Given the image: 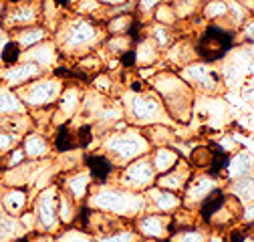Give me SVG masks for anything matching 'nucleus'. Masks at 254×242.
I'll list each match as a JSON object with an SVG mask.
<instances>
[{
    "label": "nucleus",
    "mask_w": 254,
    "mask_h": 242,
    "mask_svg": "<svg viewBox=\"0 0 254 242\" xmlns=\"http://www.w3.org/2000/svg\"><path fill=\"white\" fill-rule=\"evenodd\" d=\"M91 85H93L95 91H99V93H105V95L113 91V79H111L109 73H97V75L93 77Z\"/></svg>",
    "instance_id": "obj_46"
},
{
    "label": "nucleus",
    "mask_w": 254,
    "mask_h": 242,
    "mask_svg": "<svg viewBox=\"0 0 254 242\" xmlns=\"http://www.w3.org/2000/svg\"><path fill=\"white\" fill-rule=\"evenodd\" d=\"M236 41L242 47H252L254 45V14H250L236 30Z\"/></svg>",
    "instance_id": "obj_45"
},
{
    "label": "nucleus",
    "mask_w": 254,
    "mask_h": 242,
    "mask_svg": "<svg viewBox=\"0 0 254 242\" xmlns=\"http://www.w3.org/2000/svg\"><path fill=\"white\" fill-rule=\"evenodd\" d=\"M252 14H254V8H252Z\"/></svg>",
    "instance_id": "obj_59"
},
{
    "label": "nucleus",
    "mask_w": 254,
    "mask_h": 242,
    "mask_svg": "<svg viewBox=\"0 0 254 242\" xmlns=\"http://www.w3.org/2000/svg\"><path fill=\"white\" fill-rule=\"evenodd\" d=\"M10 113H26V107L22 105L14 91L0 89V115H10Z\"/></svg>",
    "instance_id": "obj_38"
},
{
    "label": "nucleus",
    "mask_w": 254,
    "mask_h": 242,
    "mask_svg": "<svg viewBox=\"0 0 254 242\" xmlns=\"http://www.w3.org/2000/svg\"><path fill=\"white\" fill-rule=\"evenodd\" d=\"M97 2H99L101 6H117V4L127 2V0H97Z\"/></svg>",
    "instance_id": "obj_51"
},
{
    "label": "nucleus",
    "mask_w": 254,
    "mask_h": 242,
    "mask_svg": "<svg viewBox=\"0 0 254 242\" xmlns=\"http://www.w3.org/2000/svg\"><path fill=\"white\" fill-rule=\"evenodd\" d=\"M252 172H254V162H252L248 151L244 147H240L238 151H234V154L228 158V164H226L224 172H222V178H224V182L228 184L232 180L250 176Z\"/></svg>",
    "instance_id": "obj_23"
},
{
    "label": "nucleus",
    "mask_w": 254,
    "mask_h": 242,
    "mask_svg": "<svg viewBox=\"0 0 254 242\" xmlns=\"http://www.w3.org/2000/svg\"><path fill=\"white\" fill-rule=\"evenodd\" d=\"M155 178H157V174H155L149 154H147V156H141L129 164H125L123 168H119L113 178V184L121 186L125 190H131V192H145L147 188H151L155 184Z\"/></svg>",
    "instance_id": "obj_8"
},
{
    "label": "nucleus",
    "mask_w": 254,
    "mask_h": 242,
    "mask_svg": "<svg viewBox=\"0 0 254 242\" xmlns=\"http://www.w3.org/2000/svg\"><path fill=\"white\" fill-rule=\"evenodd\" d=\"M170 4L174 6V10H176L180 20H188V18L198 16L200 8H202L200 0H170Z\"/></svg>",
    "instance_id": "obj_39"
},
{
    "label": "nucleus",
    "mask_w": 254,
    "mask_h": 242,
    "mask_svg": "<svg viewBox=\"0 0 254 242\" xmlns=\"http://www.w3.org/2000/svg\"><path fill=\"white\" fill-rule=\"evenodd\" d=\"M18 242H30V240H24V238H20V240H18Z\"/></svg>",
    "instance_id": "obj_56"
},
{
    "label": "nucleus",
    "mask_w": 254,
    "mask_h": 242,
    "mask_svg": "<svg viewBox=\"0 0 254 242\" xmlns=\"http://www.w3.org/2000/svg\"><path fill=\"white\" fill-rule=\"evenodd\" d=\"M77 69L83 75H97L103 69V59L95 53H87L83 57H77Z\"/></svg>",
    "instance_id": "obj_41"
},
{
    "label": "nucleus",
    "mask_w": 254,
    "mask_h": 242,
    "mask_svg": "<svg viewBox=\"0 0 254 242\" xmlns=\"http://www.w3.org/2000/svg\"><path fill=\"white\" fill-rule=\"evenodd\" d=\"M63 89H65V83H63L61 77H39L30 83L20 85L14 93L18 95L24 107L43 109V107H51L57 103Z\"/></svg>",
    "instance_id": "obj_6"
},
{
    "label": "nucleus",
    "mask_w": 254,
    "mask_h": 242,
    "mask_svg": "<svg viewBox=\"0 0 254 242\" xmlns=\"http://www.w3.org/2000/svg\"><path fill=\"white\" fill-rule=\"evenodd\" d=\"M2 12H4V6H2V2H0V20H2Z\"/></svg>",
    "instance_id": "obj_53"
},
{
    "label": "nucleus",
    "mask_w": 254,
    "mask_h": 242,
    "mask_svg": "<svg viewBox=\"0 0 254 242\" xmlns=\"http://www.w3.org/2000/svg\"><path fill=\"white\" fill-rule=\"evenodd\" d=\"M43 18V6L41 2H16L12 4V8L2 12V24L6 30H16L28 24H39V20Z\"/></svg>",
    "instance_id": "obj_12"
},
{
    "label": "nucleus",
    "mask_w": 254,
    "mask_h": 242,
    "mask_svg": "<svg viewBox=\"0 0 254 242\" xmlns=\"http://www.w3.org/2000/svg\"><path fill=\"white\" fill-rule=\"evenodd\" d=\"M228 194H232L236 200H240V204L254 200V176L250 174V176L228 182Z\"/></svg>",
    "instance_id": "obj_34"
},
{
    "label": "nucleus",
    "mask_w": 254,
    "mask_h": 242,
    "mask_svg": "<svg viewBox=\"0 0 254 242\" xmlns=\"http://www.w3.org/2000/svg\"><path fill=\"white\" fill-rule=\"evenodd\" d=\"M101 151L113 160L117 168H123L125 164H129L141 156H147L151 151V145L139 127L129 125L119 131L105 133L101 141Z\"/></svg>",
    "instance_id": "obj_5"
},
{
    "label": "nucleus",
    "mask_w": 254,
    "mask_h": 242,
    "mask_svg": "<svg viewBox=\"0 0 254 242\" xmlns=\"http://www.w3.org/2000/svg\"><path fill=\"white\" fill-rule=\"evenodd\" d=\"M162 60L166 65L174 67V69H184L186 65L194 63V60H198V53H196V43L188 41V39H176V43L164 51V57Z\"/></svg>",
    "instance_id": "obj_18"
},
{
    "label": "nucleus",
    "mask_w": 254,
    "mask_h": 242,
    "mask_svg": "<svg viewBox=\"0 0 254 242\" xmlns=\"http://www.w3.org/2000/svg\"><path fill=\"white\" fill-rule=\"evenodd\" d=\"M200 16L206 22H220L228 18V4L226 0H208L200 8Z\"/></svg>",
    "instance_id": "obj_36"
},
{
    "label": "nucleus",
    "mask_w": 254,
    "mask_h": 242,
    "mask_svg": "<svg viewBox=\"0 0 254 242\" xmlns=\"http://www.w3.org/2000/svg\"><path fill=\"white\" fill-rule=\"evenodd\" d=\"M55 147L61 151V154H65V151H73V149H79L77 133H75L67 123L59 125V129H57V139H55Z\"/></svg>",
    "instance_id": "obj_37"
},
{
    "label": "nucleus",
    "mask_w": 254,
    "mask_h": 242,
    "mask_svg": "<svg viewBox=\"0 0 254 242\" xmlns=\"http://www.w3.org/2000/svg\"><path fill=\"white\" fill-rule=\"evenodd\" d=\"M83 168H87V172L91 174L95 184H109L113 182L115 174H117V166L113 164V160L103 154V151H95L83 158Z\"/></svg>",
    "instance_id": "obj_16"
},
{
    "label": "nucleus",
    "mask_w": 254,
    "mask_h": 242,
    "mask_svg": "<svg viewBox=\"0 0 254 242\" xmlns=\"http://www.w3.org/2000/svg\"><path fill=\"white\" fill-rule=\"evenodd\" d=\"M20 55H22L20 47L14 41H6L2 51H0V63H2L4 67L16 65V63H20Z\"/></svg>",
    "instance_id": "obj_44"
},
{
    "label": "nucleus",
    "mask_w": 254,
    "mask_h": 242,
    "mask_svg": "<svg viewBox=\"0 0 254 242\" xmlns=\"http://www.w3.org/2000/svg\"><path fill=\"white\" fill-rule=\"evenodd\" d=\"M145 196V212H160V214H174L182 208V196L164 188L151 186L143 192Z\"/></svg>",
    "instance_id": "obj_15"
},
{
    "label": "nucleus",
    "mask_w": 254,
    "mask_h": 242,
    "mask_svg": "<svg viewBox=\"0 0 254 242\" xmlns=\"http://www.w3.org/2000/svg\"><path fill=\"white\" fill-rule=\"evenodd\" d=\"M145 35L151 37L153 43L160 47L162 51H168V49L176 43V39L180 37V35H178V30H176V26L157 24V22H153V20H151V24L145 28Z\"/></svg>",
    "instance_id": "obj_31"
},
{
    "label": "nucleus",
    "mask_w": 254,
    "mask_h": 242,
    "mask_svg": "<svg viewBox=\"0 0 254 242\" xmlns=\"http://www.w3.org/2000/svg\"><path fill=\"white\" fill-rule=\"evenodd\" d=\"M151 91H155L174 123H188L194 115L196 93L176 71H157L149 79Z\"/></svg>",
    "instance_id": "obj_2"
},
{
    "label": "nucleus",
    "mask_w": 254,
    "mask_h": 242,
    "mask_svg": "<svg viewBox=\"0 0 254 242\" xmlns=\"http://www.w3.org/2000/svg\"><path fill=\"white\" fill-rule=\"evenodd\" d=\"M12 33H14V43L20 47V51H26L49 39V30L43 24H28V26L12 30Z\"/></svg>",
    "instance_id": "obj_26"
},
{
    "label": "nucleus",
    "mask_w": 254,
    "mask_h": 242,
    "mask_svg": "<svg viewBox=\"0 0 254 242\" xmlns=\"http://www.w3.org/2000/svg\"><path fill=\"white\" fill-rule=\"evenodd\" d=\"M57 57H59V49L55 45V41H43L35 47H30L26 51H22L20 60H30V63H37L41 69H49L57 63Z\"/></svg>",
    "instance_id": "obj_21"
},
{
    "label": "nucleus",
    "mask_w": 254,
    "mask_h": 242,
    "mask_svg": "<svg viewBox=\"0 0 254 242\" xmlns=\"http://www.w3.org/2000/svg\"><path fill=\"white\" fill-rule=\"evenodd\" d=\"M180 77L192 87L196 95H220L226 89L220 69L200 59L180 69Z\"/></svg>",
    "instance_id": "obj_7"
},
{
    "label": "nucleus",
    "mask_w": 254,
    "mask_h": 242,
    "mask_svg": "<svg viewBox=\"0 0 254 242\" xmlns=\"http://www.w3.org/2000/svg\"><path fill=\"white\" fill-rule=\"evenodd\" d=\"M119 101L123 105L125 121L133 127L143 129V127L155 125V123H164V125L174 123V121L170 119V115H168V111H166V107H164V101L151 89L125 91Z\"/></svg>",
    "instance_id": "obj_4"
},
{
    "label": "nucleus",
    "mask_w": 254,
    "mask_h": 242,
    "mask_svg": "<svg viewBox=\"0 0 254 242\" xmlns=\"http://www.w3.org/2000/svg\"><path fill=\"white\" fill-rule=\"evenodd\" d=\"M224 184H226V182H224V178H222V176H216L212 172H194L192 178H190V182L186 184L184 192L180 194L182 196V206L198 212L200 204L210 194L220 190Z\"/></svg>",
    "instance_id": "obj_9"
},
{
    "label": "nucleus",
    "mask_w": 254,
    "mask_h": 242,
    "mask_svg": "<svg viewBox=\"0 0 254 242\" xmlns=\"http://www.w3.org/2000/svg\"><path fill=\"white\" fill-rule=\"evenodd\" d=\"M133 57H135V67H151V65L162 63L164 51L153 43L151 37L143 33L133 45Z\"/></svg>",
    "instance_id": "obj_22"
},
{
    "label": "nucleus",
    "mask_w": 254,
    "mask_h": 242,
    "mask_svg": "<svg viewBox=\"0 0 254 242\" xmlns=\"http://www.w3.org/2000/svg\"><path fill=\"white\" fill-rule=\"evenodd\" d=\"M143 135L147 137L149 145L151 147H162V145H174V141L178 139L174 129L170 125H164V123H155V125H147L141 129Z\"/></svg>",
    "instance_id": "obj_32"
},
{
    "label": "nucleus",
    "mask_w": 254,
    "mask_h": 242,
    "mask_svg": "<svg viewBox=\"0 0 254 242\" xmlns=\"http://www.w3.org/2000/svg\"><path fill=\"white\" fill-rule=\"evenodd\" d=\"M240 242H254V232H252V228H248L246 230V234L242 236V240Z\"/></svg>",
    "instance_id": "obj_52"
},
{
    "label": "nucleus",
    "mask_w": 254,
    "mask_h": 242,
    "mask_svg": "<svg viewBox=\"0 0 254 242\" xmlns=\"http://www.w3.org/2000/svg\"><path fill=\"white\" fill-rule=\"evenodd\" d=\"M8 2H10V4H16V2H22V0H8Z\"/></svg>",
    "instance_id": "obj_55"
},
{
    "label": "nucleus",
    "mask_w": 254,
    "mask_h": 242,
    "mask_svg": "<svg viewBox=\"0 0 254 242\" xmlns=\"http://www.w3.org/2000/svg\"><path fill=\"white\" fill-rule=\"evenodd\" d=\"M252 232H254V226H252Z\"/></svg>",
    "instance_id": "obj_60"
},
{
    "label": "nucleus",
    "mask_w": 254,
    "mask_h": 242,
    "mask_svg": "<svg viewBox=\"0 0 254 242\" xmlns=\"http://www.w3.org/2000/svg\"><path fill=\"white\" fill-rule=\"evenodd\" d=\"M107 33L103 22L95 20L91 16H67L63 18L57 26L55 45L59 49V55L69 57H83L87 53H93L101 47Z\"/></svg>",
    "instance_id": "obj_1"
},
{
    "label": "nucleus",
    "mask_w": 254,
    "mask_h": 242,
    "mask_svg": "<svg viewBox=\"0 0 254 242\" xmlns=\"http://www.w3.org/2000/svg\"><path fill=\"white\" fill-rule=\"evenodd\" d=\"M240 226H244V228H252L254 226V200L242 204V210H240Z\"/></svg>",
    "instance_id": "obj_47"
},
{
    "label": "nucleus",
    "mask_w": 254,
    "mask_h": 242,
    "mask_svg": "<svg viewBox=\"0 0 254 242\" xmlns=\"http://www.w3.org/2000/svg\"><path fill=\"white\" fill-rule=\"evenodd\" d=\"M216 145H218L220 149H224L228 156H232L234 151H238V149L242 147L238 141H234V137H232V135H222L220 139H216Z\"/></svg>",
    "instance_id": "obj_49"
},
{
    "label": "nucleus",
    "mask_w": 254,
    "mask_h": 242,
    "mask_svg": "<svg viewBox=\"0 0 254 242\" xmlns=\"http://www.w3.org/2000/svg\"><path fill=\"white\" fill-rule=\"evenodd\" d=\"M141 236L135 232V228L131 224H127L107 236H99V238H95V242H139Z\"/></svg>",
    "instance_id": "obj_40"
},
{
    "label": "nucleus",
    "mask_w": 254,
    "mask_h": 242,
    "mask_svg": "<svg viewBox=\"0 0 254 242\" xmlns=\"http://www.w3.org/2000/svg\"><path fill=\"white\" fill-rule=\"evenodd\" d=\"M139 242H157V240H147V238H141Z\"/></svg>",
    "instance_id": "obj_54"
},
{
    "label": "nucleus",
    "mask_w": 254,
    "mask_h": 242,
    "mask_svg": "<svg viewBox=\"0 0 254 242\" xmlns=\"http://www.w3.org/2000/svg\"><path fill=\"white\" fill-rule=\"evenodd\" d=\"M131 226L141 238L164 242L172 234V214H160V212H143L131 220Z\"/></svg>",
    "instance_id": "obj_11"
},
{
    "label": "nucleus",
    "mask_w": 254,
    "mask_h": 242,
    "mask_svg": "<svg viewBox=\"0 0 254 242\" xmlns=\"http://www.w3.org/2000/svg\"><path fill=\"white\" fill-rule=\"evenodd\" d=\"M240 210H242V204L240 200H236L232 194L226 192L224 196V202L220 204V208L214 212V214L208 218L206 226L210 230H218V232H226L230 230L232 226L240 224Z\"/></svg>",
    "instance_id": "obj_13"
},
{
    "label": "nucleus",
    "mask_w": 254,
    "mask_h": 242,
    "mask_svg": "<svg viewBox=\"0 0 254 242\" xmlns=\"http://www.w3.org/2000/svg\"><path fill=\"white\" fill-rule=\"evenodd\" d=\"M83 95H85V93L81 91V87H77V85H71V87L63 89L61 97L57 99V107H55V111H53V117H55V115L61 117V119H59V125H63L67 119H71V117H75V115L79 113L81 103H83Z\"/></svg>",
    "instance_id": "obj_20"
},
{
    "label": "nucleus",
    "mask_w": 254,
    "mask_h": 242,
    "mask_svg": "<svg viewBox=\"0 0 254 242\" xmlns=\"http://www.w3.org/2000/svg\"><path fill=\"white\" fill-rule=\"evenodd\" d=\"M28 206V192L24 188H10L2 194V208L8 216H20Z\"/></svg>",
    "instance_id": "obj_29"
},
{
    "label": "nucleus",
    "mask_w": 254,
    "mask_h": 242,
    "mask_svg": "<svg viewBox=\"0 0 254 242\" xmlns=\"http://www.w3.org/2000/svg\"><path fill=\"white\" fill-rule=\"evenodd\" d=\"M103 26L107 35H131L133 28L139 26V18L135 16V12H123L107 18Z\"/></svg>",
    "instance_id": "obj_27"
},
{
    "label": "nucleus",
    "mask_w": 254,
    "mask_h": 242,
    "mask_svg": "<svg viewBox=\"0 0 254 242\" xmlns=\"http://www.w3.org/2000/svg\"><path fill=\"white\" fill-rule=\"evenodd\" d=\"M18 141H20V139H18V135L0 129V154H6V151L14 149V147L18 145Z\"/></svg>",
    "instance_id": "obj_48"
},
{
    "label": "nucleus",
    "mask_w": 254,
    "mask_h": 242,
    "mask_svg": "<svg viewBox=\"0 0 254 242\" xmlns=\"http://www.w3.org/2000/svg\"><path fill=\"white\" fill-rule=\"evenodd\" d=\"M69 2H71V4H75V2H77V0H69Z\"/></svg>",
    "instance_id": "obj_57"
},
{
    "label": "nucleus",
    "mask_w": 254,
    "mask_h": 242,
    "mask_svg": "<svg viewBox=\"0 0 254 242\" xmlns=\"http://www.w3.org/2000/svg\"><path fill=\"white\" fill-rule=\"evenodd\" d=\"M93 184H95V182H93L91 174L87 172V168H79V170L63 174L61 176V182H59V188L65 190L73 200L83 202V200H87Z\"/></svg>",
    "instance_id": "obj_14"
},
{
    "label": "nucleus",
    "mask_w": 254,
    "mask_h": 242,
    "mask_svg": "<svg viewBox=\"0 0 254 242\" xmlns=\"http://www.w3.org/2000/svg\"><path fill=\"white\" fill-rule=\"evenodd\" d=\"M212 158H214V147L206 145V143H200V145H194L192 149H190L188 164L192 166V170L208 172L210 166H212Z\"/></svg>",
    "instance_id": "obj_33"
},
{
    "label": "nucleus",
    "mask_w": 254,
    "mask_h": 242,
    "mask_svg": "<svg viewBox=\"0 0 254 242\" xmlns=\"http://www.w3.org/2000/svg\"><path fill=\"white\" fill-rule=\"evenodd\" d=\"M151 20L157 22V24H166V26H176L180 22L174 6L170 2H162V4H157L153 14H151Z\"/></svg>",
    "instance_id": "obj_42"
},
{
    "label": "nucleus",
    "mask_w": 254,
    "mask_h": 242,
    "mask_svg": "<svg viewBox=\"0 0 254 242\" xmlns=\"http://www.w3.org/2000/svg\"><path fill=\"white\" fill-rule=\"evenodd\" d=\"M89 208L103 210L125 220H133L145 212V196L143 192H131L115 184H97L93 186L87 200Z\"/></svg>",
    "instance_id": "obj_3"
},
{
    "label": "nucleus",
    "mask_w": 254,
    "mask_h": 242,
    "mask_svg": "<svg viewBox=\"0 0 254 242\" xmlns=\"http://www.w3.org/2000/svg\"><path fill=\"white\" fill-rule=\"evenodd\" d=\"M210 234V228L206 224H198V226H190V228H182L170 234V242H206Z\"/></svg>",
    "instance_id": "obj_35"
},
{
    "label": "nucleus",
    "mask_w": 254,
    "mask_h": 242,
    "mask_svg": "<svg viewBox=\"0 0 254 242\" xmlns=\"http://www.w3.org/2000/svg\"><path fill=\"white\" fill-rule=\"evenodd\" d=\"M200 2H208V0H200Z\"/></svg>",
    "instance_id": "obj_58"
},
{
    "label": "nucleus",
    "mask_w": 254,
    "mask_h": 242,
    "mask_svg": "<svg viewBox=\"0 0 254 242\" xmlns=\"http://www.w3.org/2000/svg\"><path fill=\"white\" fill-rule=\"evenodd\" d=\"M149 160H151V166H153L155 174L160 176V174L170 172L182 160V156L174 145H162V147H151Z\"/></svg>",
    "instance_id": "obj_25"
},
{
    "label": "nucleus",
    "mask_w": 254,
    "mask_h": 242,
    "mask_svg": "<svg viewBox=\"0 0 254 242\" xmlns=\"http://www.w3.org/2000/svg\"><path fill=\"white\" fill-rule=\"evenodd\" d=\"M43 71L37 63H30V60H20L16 65H10V67H4L0 69V81L6 83V85H24V83H30L39 77H43Z\"/></svg>",
    "instance_id": "obj_19"
},
{
    "label": "nucleus",
    "mask_w": 254,
    "mask_h": 242,
    "mask_svg": "<svg viewBox=\"0 0 254 242\" xmlns=\"http://www.w3.org/2000/svg\"><path fill=\"white\" fill-rule=\"evenodd\" d=\"M192 174H194V170H192V166L188 164V160H180L170 172L157 176L153 186L170 190V192H176V194H182L186 184L190 182V178H192Z\"/></svg>",
    "instance_id": "obj_17"
},
{
    "label": "nucleus",
    "mask_w": 254,
    "mask_h": 242,
    "mask_svg": "<svg viewBox=\"0 0 254 242\" xmlns=\"http://www.w3.org/2000/svg\"><path fill=\"white\" fill-rule=\"evenodd\" d=\"M55 242H95V236L89 234L83 228L77 226H67L55 236Z\"/></svg>",
    "instance_id": "obj_43"
},
{
    "label": "nucleus",
    "mask_w": 254,
    "mask_h": 242,
    "mask_svg": "<svg viewBox=\"0 0 254 242\" xmlns=\"http://www.w3.org/2000/svg\"><path fill=\"white\" fill-rule=\"evenodd\" d=\"M24 160H26V156H24L22 147H16V149L10 151V156H6V160H4V168L10 170V168H14V166H20Z\"/></svg>",
    "instance_id": "obj_50"
},
{
    "label": "nucleus",
    "mask_w": 254,
    "mask_h": 242,
    "mask_svg": "<svg viewBox=\"0 0 254 242\" xmlns=\"http://www.w3.org/2000/svg\"><path fill=\"white\" fill-rule=\"evenodd\" d=\"M81 212V206L77 200H73L65 190L59 188V222L61 226H73L77 222V216Z\"/></svg>",
    "instance_id": "obj_28"
},
{
    "label": "nucleus",
    "mask_w": 254,
    "mask_h": 242,
    "mask_svg": "<svg viewBox=\"0 0 254 242\" xmlns=\"http://www.w3.org/2000/svg\"><path fill=\"white\" fill-rule=\"evenodd\" d=\"M33 212L37 216V230L53 234L55 230L61 228V222H59V184H49L47 188H43L37 194Z\"/></svg>",
    "instance_id": "obj_10"
},
{
    "label": "nucleus",
    "mask_w": 254,
    "mask_h": 242,
    "mask_svg": "<svg viewBox=\"0 0 254 242\" xmlns=\"http://www.w3.org/2000/svg\"><path fill=\"white\" fill-rule=\"evenodd\" d=\"M20 141H22V151H24L26 160H33V162H41V160L49 158L51 149H53L51 141L43 133H37V131L26 133L24 139H20Z\"/></svg>",
    "instance_id": "obj_24"
},
{
    "label": "nucleus",
    "mask_w": 254,
    "mask_h": 242,
    "mask_svg": "<svg viewBox=\"0 0 254 242\" xmlns=\"http://www.w3.org/2000/svg\"><path fill=\"white\" fill-rule=\"evenodd\" d=\"M99 49L109 59H119L121 55L133 49V37L131 35H107Z\"/></svg>",
    "instance_id": "obj_30"
}]
</instances>
